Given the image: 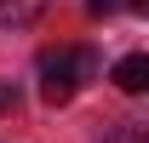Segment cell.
Instances as JSON below:
<instances>
[{
    "label": "cell",
    "instance_id": "6da1fadb",
    "mask_svg": "<svg viewBox=\"0 0 149 143\" xmlns=\"http://www.w3.org/2000/svg\"><path fill=\"white\" fill-rule=\"evenodd\" d=\"M97 80V52L92 46H57V52H40V97L46 103H69L74 92Z\"/></svg>",
    "mask_w": 149,
    "mask_h": 143
},
{
    "label": "cell",
    "instance_id": "7a4b0ae2",
    "mask_svg": "<svg viewBox=\"0 0 149 143\" xmlns=\"http://www.w3.org/2000/svg\"><path fill=\"white\" fill-rule=\"evenodd\" d=\"M115 86L126 92V97H138V92H149V57H143V52L120 57V63H115Z\"/></svg>",
    "mask_w": 149,
    "mask_h": 143
},
{
    "label": "cell",
    "instance_id": "3957f363",
    "mask_svg": "<svg viewBox=\"0 0 149 143\" xmlns=\"http://www.w3.org/2000/svg\"><path fill=\"white\" fill-rule=\"evenodd\" d=\"M52 0H0V29H29Z\"/></svg>",
    "mask_w": 149,
    "mask_h": 143
},
{
    "label": "cell",
    "instance_id": "277c9868",
    "mask_svg": "<svg viewBox=\"0 0 149 143\" xmlns=\"http://www.w3.org/2000/svg\"><path fill=\"white\" fill-rule=\"evenodd\" d=\"M17 103H23V86L17 80H0V115H12Z\"/></svg>",
    "mask_w": 149,
    "mask_h": 143
},
{
    "label": "cell",
    "instance_id": "5b68a950",
    "mask_svg": "<svg viewBox=\"0 0 149 143\" xmlns=\"http://www.w3.org/2000/svg\"><path fill=\"white\" fill-rule=\"evenodd\" d=\"M103 143H149V132H143V126H115Z\"/></svg>",
    "mask_w": 149,
    "mask_h": 143
},
{
    "label": "cell",
    "instance_id": "8992f818",
    "mask_svg": "<svg viewBox=\"0 0 149 143\" xmlns=\"http://www.w3.org/2000/svg\"><path fill=\"white\" fill-rule=\"evenodd\" d=\"M120 6H126V0H86V12H92V17H109V12H120Z\"/></svg>",
    "mask_w": 149,
    "mask_h": 143
},
{
    "label": "cell",
    "instance_id": "52a82bcc",
    "mask_svg": "<svg viewBox=\"0 0 149 143\" xmlns=\"http://www.w3.org/2000/svg\"><path fill=\"white\" fill-rule=\"evenodd\" d=\"M126 6H132V12H149V0H126Z\"/></svg>",
    "mask_w": 149,
    "mask_h": 143
}]
</instances>
